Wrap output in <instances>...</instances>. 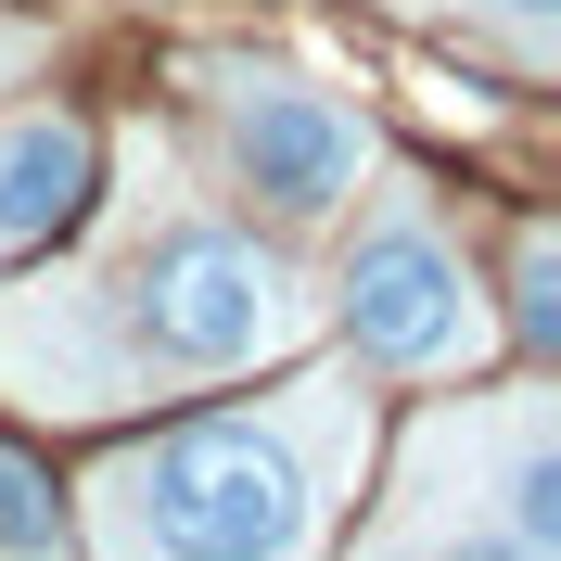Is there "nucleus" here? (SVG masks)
<instances>
[{"mask_svg":"<svg viewBox=\"0 0 561 561\" xmlns=\"http://www.w3.org/2000/svg\"><path fill=\"white\" fill-rule=\"evenodd\" d=\"M319 497H332V472H319V434L294 409H217L103 459L90 549L103 561H307Z\"/></svg>","mask_w":561,"mask_h":561,"instance_id":"1","label":"nucleus"},{"mask_svg":"<svg viewBox=\"0 0 561 561\" xmlns=\"http://www.w3.org/2000/svg\"><path fill=\"white\" fill-rule=\"evenodd\" d=\"M128 357L140 370H255V357L294 345V319H307V294H294V268H280L255 230H230V217H167L153 243L128 255Z\"/></svg>","mask_w":561,"mask_h":561,"instance_id":"2","label":"nucleus"},{"mask_svg":"<svg viewBox=\"0 0 561 561\" xmlns=\"http://www.w3.org/2000/svg\"><path fill=\"white\" fill-rule=\"evenodd\" d=\"M205 115H217V153L268 217H345V192L370 179V128H357L319 77L294 65H217L205 77Z\"/></svg>","mask_w":561,"mask_h":561,"instance_id":"3","label":"nucleus"},{"mask_svg":"<svg viewBox=\"0 0 561 561\" xmlns=\"http://www.w3.org/2000/svg\"><path fill=\"white\" fill-rule=\"evenodd\" d=\"M459 524L434 511H396L357 561H561V434L549 396H497L472 421V472H459Z\"/></svg>","mask_w":561,"mask_h":561,"instance_id":"4","label":"nucleus"},{"mask_svg":"<svg viewBox=\"0 0 561 561\" xmlns=\"http://www.w3.org/2000/svg\"><path fill=\"white\" fill-rule=\"evenodd\" d=\"M345 332L357 357H383V370H459V357L485 345V307H472V268L447 255V230L396 192L345 255Z\"/></svg>","mask_w":561,"mask_h":561,"instance_id":"5","label":"nucleus"},{"mask_svg":"<svg viewBox=\"0 0 561 561\" xmlns=\"http://www.w3.org/2000/svg\"><path fill=\"white\" fill-rule=\"evenodd\" d=\"M90 167H103V140H90V115H13L0 128V255H38L65 243L77 205H90Z\"/></svg>","mask_w":561,"mask_h":561,"instance_id":"6","label":"nucleus"},{"mask_svg":"<svg viewBox=\"0 0 561 561\" xmlns=\"http://www.w3.org/2000/svg\"><path fill=\"white\" fill-rule=\"evenodd\" d=\"M0 561H65V511L13 447H0Z\"/></svg>","mask_w":561,"mask_h":561,"instance_id":"7","label":"nucleus"},{"mask_svg":"<svg viewBox=\"0 0 561 561\" xmlns=\"http://www.w3.org/2000/svg\"><path fill=\"white\" fill-rule=\"evenodd\" d=\"M549 280H561V243H549V230H524V255H511V319H524V345H536V357L561 345V307H549Z\"/></svg>","mask_w":561,"mask_h":561,"instance_id":"8","label":"nucleus"},{"mask_svg":"<svg viewBox=\"0 0 561 561\" xmlns=\"http://www.w3.org/2000/svg\"><path fill=\"white\" fill-rule=\"evenodd\" d=\"M472 13H511V26H536V13H549V0H472Z\"/></svg>","mask_w":561,"mask_h":561,"instance_id":"9","label":"nucleus"}]
</instances>
